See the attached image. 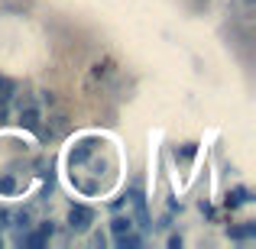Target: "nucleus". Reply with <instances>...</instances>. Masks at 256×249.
Wrapping results in <instances>:
<instances>
[{
	"label": "nucleus",
	"mask_w": 256,
	"mask_h": 249,
	"mask_svg": "<svg viewBox=\"0 0 256 249\" xmlns=\"http://www.w3.org/2000/svg\"><path fill=\"white\" fill-rule=\"evenodd\" d=\"M91 220H94V211H91V207H84V204H75L68 211V227L75 233H84L88 227H91Z\"/></svg>",
	"instance_id": "f257e3e1"
},
{
	"label": "nucleus",
	"mask_w": 256,
	"mask_h": 249,
	"mask_svg": "<svg viewBox=\"0 0 256 249\" xmlns=\"http://www.w3.org/2000/svg\"><path fill=\"white\" fill-rule=\"evenodd\" d=\"M130 204H133V214H136V224L150 227V217H146V198H143L140 188H130Z\"/></svg>",
	"instance_id": "f03ea898"
},
{
	"label": "nucleus",
	"mask_w": 256,
	"mask_h": 249,
	"mask_svg": "<svg viewBox=\"0 0 256 249\" xmlns=\"http://www.w3.org/2000/svg\"><path fill=\"white\" fill-rule=\"evenodd\" d=\"M20 123L26 126V130H39V110L36 107H23V110H20Z\"/></svg>",
	"instance_id": "7ed1b4c3"
},
{
	"label": "nucleus",
	"mask_w": 256,
	"mask_h": 249,
	"mask_svg": "<svg viewBox=\"0 0 256 249\" xmlns=\"http://www.w3.org/2000/svg\"><path fill=\"white\" fill-rule=\"evenodd\" d=\"M110 230H114V237H120V233H130V230H133V220H130V217H114V220H110Z\"/></svg>",
	"instance_id": "20e7f679"
},
{
	"label": "nucleus",
	"mask_w": 256,
	"mask_h": 249,
	"mask_svg": "<svg viewBox=\"0 0 256 249\" xmlns=\"http://www.w3.org/2000/svg\"><path fill=\"white\" fill-rule=\"evenodd\" d=\"M246 201H250L246 188H237V191H230V194H227V207H240V204H246Z\"/></svg>",
	"instance_id": "39448f33"
},
{
	"label": "nucleus",
	"mask_w": 256,
	"mask_h": 249,
	"mask_svg": "<svg viewBox=\"0 0 256 249\" xmlns=\"http://www.w3.org/2000/svg\"><path fill=\"white\" fill-rule=\"evenodd\" d=\"M253 233H256V227L246 224V227H230V230H227V237H230V240H246V237H253Z\"/></svg>",
	"instance_id": "423d86ee"
},
{
	"label": "nucleus",
	"mask_w": 256,
	"mask_h": 249,
	"mask_svg": "<svg viewBox=\"0 0 256 249\" xmlns=\"http://www.w3.org/2000/svg\"><path fill=\"white\" fill-rule=\"evenodd\" d=\"M117 246H120V249H136V246H140V237H136L133 230H130V233H120V237H117Z\"/></svg>",
	"instance_id": "0eeeda50"
},
{
	"label": "nucleus",
	"mask_w": 256,
	"mask_h": 249,
	"mask_svg": "<svg viewBox=\"0 0 256 249\" xmlns=\"http://www.w3.org/2000/svg\"><path fill=\"white\" fill-rule=\"evenodd\" d=\"M46 240H49V233H46V230H36V233H30V237H26V246L39 249V246H46Z\"/></svg>",
	"instance_id": "6e6552de"
},
{
	"label": "nucleus",
	"mask_w": 256,
	"mask_h": 249,
	"mask_svg": "<svg viewBox=\"0 0 256 249\" xmlns=\"http://www.w3.org/2000/svg\"><path fill=\"white\" fill-rule=\"evenodd\" d=\"M198 152V146H185V149H175V159H192Z\"/></svg>",
	"instance_id": "1a4fd4ad"
},
{
	"label": "nucleus",
	"mask_w": 256,
	"mask_h": 249,
	"mask_svg": "<svg viewBox=\"0 0 256 249\" xmlns=\"http://www.w3.org/2000/svg\"><path fill=\"white\" fill-rule=\"evenodd\" d=\"M0 191H13V181L10 178H0Z\"/></svg>",
	"instance_id": "9d476101"
}]
</instances>
